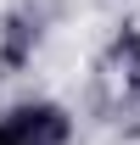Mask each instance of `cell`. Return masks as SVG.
<instances>
[{
  "mask_svg": "<svg viewBox=\"0 0 140 145\" xmlns=\"http://www.w3.org/2000/svg\"><path fill=\"white\" fill-rule=\"evenodd\" d=\"M101 106L118 128H140V34L123 28L101 61Z\"/></svg>",
  "mask_w": 140,
  "mask_h": 145,
  "instance_id": "cell-1",
  "label": "cell"
},
{
  "mask_svg": "<svg viewBox=\"0 0 140 145\" xmlns=\"http://www.w3.org/2000/svg\"><path fill=\"white\" fill-rule=\"evenodd\" d=\"M28 39H34V28L28 22H6V67H22V56H28Z\"/></svg>",
  "mask_w": 140,
  "mask_h": 145,
  "instance_id": "cell-2",
  "label": "cell"
},
{
  "mask_svg": "<svg viewBox=\"0 0 140 145\" xmlns=\"http://www.w3.org/2000/svg\"><path fill=\"white\" fill-rule=\"evenodd\" d=\"M0 145H34V140H28V134H22V128L6 117V123H0Z\"/></svg>",
  "mask_w": 140,
  "mask_h": 145,
  "instance_id": "cell-3",
  "label": "cell"
}]
</instances>
